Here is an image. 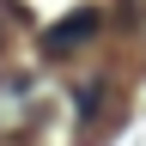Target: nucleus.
Segmentation results:
<instances>
[{"mask_svg": "<svg viewBox=\"0 0 146 146\" xmlns=\"http://www.w3.org/2000/svg\"><path fill=\"white\" fill-rule=\"evenodd\" d=\"M36 116H43L36 79H25V73H6V79H0V140H18L25 128H36Z\"/></svg>", "mask_w": 146, "mask_h": 146, "instance_id": "f257e3e1", "label": "nucleus"}, {"mask_svg": "<svg viewBox=\"0 0 146 146\" xmlns=\"http://www.w3.org/2000/svg\"><path fill=\"white\" fill-rule=\"evenodd\" d=\"M98 25H104V18H98V6H79L73 18H61V25H49L43 49H49V55H73V49H79V43H85V36L98 31Z\"/></svg>", "mask_w": 146, "mask_h": 146, "instance_id": "f03ea898", "label": "nucleus"}]
</instances>
